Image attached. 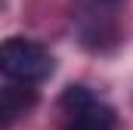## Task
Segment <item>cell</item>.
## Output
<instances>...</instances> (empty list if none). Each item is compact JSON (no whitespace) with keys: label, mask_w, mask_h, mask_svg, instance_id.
<instances>
[{"label":"cell","mask_w":133,"mask_h":130,"mask_svg":"<svg viewBox=\"0 0 133 130\" xmlns=\"http://www.w3.org/2000/svg\"><path fill=\"white\" fill-rule=\"evenodd\" d=\"M0 74L22 87L40 84L53 74V56L28 37H9L0 43Z\"/></svg>","instance_id":"obj_1"},{"label":"cell","mask_w":133,"mask_h":130,"mask_svg":"<svg viewBox=\"0 0 133 130\" xmlns=\"http://www.w3.org/2000/svg\"><path fill=\"white\" fill-rule=\"evenodd\" d=\"M62 130H111L115 112L99 102L87 87H68L59 99Z\"/></svg>","instance_id":"obj_2"},{"label":"cell","mask_w":133,"mask_h":130,"mask_svg":"<svg viewBox=\"0 0 133 130\" xmlns=\"http://www.w3.org/2000/svg\"><path fill=\"white\" fill-rule=\"evenodd\" d=\"M34 102H37V96L31 87H22V84L19 87H0V124L22 118Z\"/></svg>","instance_id":"obj_3"}]
</instances>
